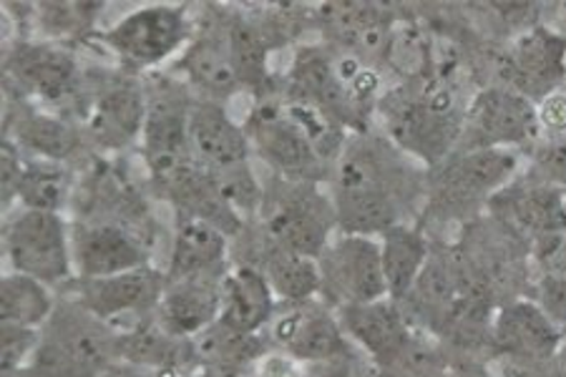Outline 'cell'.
<instances>
[{
	"instance_id": "cell-1",
	"label": "cell",
	"mask_w": 566,
	"mask_h": 377,
	"mask_svg": "<svg viewBox=\"0 0 566 377\" xmlns=\"http://www.w3.org/2000/svg\"><path fill=\"white\" fill-rule=\"evenodd\" d=\"M390 142L410 159L438 167L455 151L463 116L449 88L426 86L406 96L382 98Z\"/></svg>"
},
{
	"instance_id": "cell-21",
	"label": "cell",
	"mask_w": 566,
	"mask_h": 377,
	"mask_svg": "<svg viewBox=\"0 0 566 377\" xmlns=\"http://www.w3.org/2000/svg\"><path fill=\"white\" fill-rule=\"evenodd\" d=\"M116 360L146 367V370L189 373L199 360L195 339L167 333L154 317L116 335Z\"/></svg>"
},
{
	"instance_id": "cell-3",
	"label": "cell",
	"mask_w": 566,
	"mask_h": 377,
	"mask_svg": "<svg viewBox=\"0 0 566 377\" xmlns=\"http://www.w3.org/2000/svg\"><path fill=\"white\" fill-rule=\"evenodd\" d=\"M317 264L323 280L319 297L327 305L340 310L388 297L378 237L337 232L317 256Z\"/></svg>"
},
{
	"instance_id": "cell-18",
	"label": "cell",
	"mask_w": 566,
	"mask_h": 377,
	"mask_svg": "<svg viewBox=\"0 0 566 377\" xmlns=\"http://www.w3.org/2000/svg\"><path fill=\"white\" fill-rule=\"evenodd\" d=\"M224 274H205V277L167 280L161 300L154 315L167 333L187 339H197L219 320L222 312V280Z\"/></svg>"
},
{
	"instance_id": "cell-26",
	"label": "cell",
	"mask_w": 566,
	"mask_h": 377,
	"mask_svg": "<svg viewBox=\"0 0 566 377\" xmlns=\"http://www.w3.org/2000/svg\"><path fill=\"white\" fill-rule=\"evenodd\" d=\"M0 317L3 325L41 329L53 317L51 287L25 274L8 272L0 282Z\"/></svg>"
},
{
	"instance_id": "cell-6",
	"label": "cell",
	"mask_w": 566,
	"mask_h": 377,
	"mask_svg": "<svg viewBox=\"0 0 566 377\" xmlns=\"http://www.w3.org/2000/svg\"><path fill=\"white\" fill-rule=\"evenodd\" d=\"M542 144L536 104L516 88L491 86L479 91L465 106L463 134L455 151L514 149L518 144Z\"/></svg>"
},
{
	"instance_id": "cell-32",
	"label": "cell",
	"mask_w": 566,
	"mask_h": 377,
	"mask_svg": "<svg viewBox=\"0 0 566 377\" xmlns=\"http://www.w3.org/2000/svg\"><path fill=\"white\" fill-rule=\"evenodd\" d=\"M532 179L566 191V136H562V139H544L536 146Z\"/></svg>"
},
{
	"instance_id": "cell-2",
	"label": "cell",
	"mask_w": 566,
	"mask_h": 377,
	"mask_svg": "<svg viewBox=\"0 0 566 377\" xmlns=\"http://www.w3.org/2000/svg\"><path fill=\"white\" fill-rule=\"evenodd\" d=\"M8 272L25 274L43 284L69 280L73 272L71 227L61 214L21 209L3 229Z\"/></svg>"
},
{
	"instance_id": "cell-8",
	"label": "cell",
	"mask_w": 566,
	"mask_h": 377,
	"mask_svg": "<svg viewBox=\"0 0 566 377\" xmlns=\"http://www.w3.org/2000/svg\"><path fill=\"white\" fill-rule=\"evenodd\" d=\"M149 96L132 76H104L84 108L86 136L98 149L118 151L142 139Z\"/></svg>"
},
{
	"instance_id": "cell-7",
	"label": "cell",
	"mask_w": 566,
	"mask_h": 377,
	"mask_svg": "<svg viewBox=\"0 0 566 377\" xmlns=\"http://www.w3.org/2000/svg\"><path fill=\"white\" fill-rule=\"evenodd\" d=\"M264 229L275 244L317 260L337 232L333 197L323 195L315 181L292 179L272 199Z\"/></svg>"
},
{
	"instance_id": "cell-34",
	"label": "cell",
	"mask_w": 566,
	"mask_h": 377,
	"mask_svg": "<svg viewBox=\"0 0 566 377\" xmlns=\"http://www.w3.org/2000/svg\"><path fill=\"white\" fill-rule=\"evenodd\" d=\"M536 122L544 139H562V136H566V91L556 88L549 96L536 101Z\"/></svg>"
},
{
	"instance_id": "cell-29",
	"label": "cell",
	"mask_w": 566,
	"mask_h": 377,
	"mask_svg": "<svg viewBox=\"0 0 566 377\" xmlns=\"http://www.w3.org/2000/svg\"><path fill=\"white\" fill-rule=\"evenodd\" d=\"M224 35L242 86L262 84L268 78V41L262 39V33L250 23L237 21L227 25Z\"/></svg>"
},
{
	"instance_id": "cell-33",
	"label": "cell",
	"mask_w": 566,
	"mask_h": 377,
	"mask_svg": "<svg viewBox=\"0 0 566 377\" xmlns=\"http://www.w3.org/2000/svg\"><path fill=\"white\" fill-rule=\"evenodd\" d=\"M534 302L566 335V274H544L536 282Z\"/></svg>"
},
{
	"instance_id": "cell-25",
	"label": "cell",
	"mask_w": 566,
	"mask_h": 377,
	"mask_svg": "<svg viewBox=\"0 0 566 377\" xmlns=\"http://www.w3.org/2000/svg\"><path fill=\"white\" fill-rule=\"evenodd\" d=\"M258 270L268 277L272 292L282 305H295L319 297V264L315 256L297 254L272 242L268 237V247L262 252V262Z\"/></svg>"
},
{
	"instance_id": "cell-20",
	"label": "cell",
	"mask_w": 566,
	"mask_h": 377,
	"mask_svg": "<svg viewBox=\"0 0 566 377\" xmlns=\"http://www.w3.org/2000/svg\"><path fill=\"white\" fill-rule=\"evenodd\" d=\"M511 69L516 73L518 94L542 101L559 88L566 76V39L549 29L526 31L511 51Z\"/></svg>"
},
{
	"instance_id": "cell-38",
	"label": "cell",
	"mask_w": 566,
	"mask_h": 377,
	"mask_svg": "<svg viewBox=\"0 0 566 377\" xmlns=\"http://www.w3.org/2000/svg\"><path fill=\"white\" fill-rule=\"evenodd\" d=\"M185 377H222V375H217V373H212V370H189Z\"/></svg>"
},
{
	"instance_id": "cell-19",
	"label": "cell",
	"mask_w": 566,
	"mask_h": 377,
	"mask_svg": "<svg viewBox=\"0 0 566 377\" xmlns=\"http://www.w3.org/2000/svg\"><path fill=\"white\" fill-rule=\"evenodd\" d=\"M277 312V297L254 264L230 266L222 280L219 325L240 335H260Z\"/></svg>"
},
{
	"instance_id": "cell-14",
	"label": "cell",
	"mask_w": 566,
	"mask_h": 377,
	"mask_svg": "<svg viewBox=\"0 0 566 377\" xmlns=\"http://www.w3.org/2000/svg\"><path fill=\"white\" fill-rule=\"evenodd\" d=\"M164 290H167V274L144 264L114 277L81 280L78 305L102 322H114L118 317L154 312Z\"/></svg>"
},
{
	"instance_id": "cell-5",
	"label": "cell",
	"mask_w": 566,
	"mask_h": 377,
	"mask_svg": "<svg viewBox=\"0 0 566 377\" xmlns=\"http://www.w3.org/2000/svg\"><path fill=\"white\" fill-rule=\"evenodd\" d=\"M102 43L134 69H154L191 43L187 11L179 6H142L106 29Z\"/></svg>"
},
{
	"instance_id": "cell-9",
	"label": "cell",
	"mask_w": 566,
	"mask_h": 377,
	"mask_svg": "<svg viewBox=\"0 0 566 377\" xmlns=\"http://www.w3.org/2000/svg\"><path fill=\"white\" fill-rule=\"evenodd\" d=\"M270 333L280 353H287L303 365L353 357V343L345 335L340 320L315 300L282 305L270 322Z\"/></svg>"
},
{
	"instance_id": "cell-22",
	"label": "cell",
	"mask_w": 566,
	"mask_h": 377,
	"mask_svg": "<svg viewBox=\"0 0 566 377\" xmlns=\"http://www.w3.org/2000/svg\"><path fill=\"white\" fill-rule=\"evenodd\" d=\"M227 250H230V237L214 224L202 219L185 217L177 227L175 244H171L167 280H189L205 277V274H222L227 266Z\"/></svg>"
},
{
	"instance_id": "cell-12",
	"label": "cell",
	"mask_w": 566,
	"mask_h": 377,
	"mask_svg": "<svg viewBox=\"0 0 566 377\" xmlns=\"http://www.w3.org/2000/svg\"><path fill=\"white\" fill-rule=\"evenodd\" d=\"M6 71L23 94L49 106L76 98L84 84L78 61L53 43H18L6 61Z\"/></svg>"
},
{
	"instance_id": "cell-24",
	"label": "cell",
	"mask_w": 566,
	"mask_h": 377,
	"mask_svg": "<svg viewBox=\"0 0 566 377\" xmlns=\"http://www.w3.org/2000/svg\"><path fill=\"white\" fill-rule=\"evenodd\" d=\"M382 254V274H386L388 297L403 302L413 292L423 266L431 256V244L423 237L421 229L410 224H396L380 237Z\"/></svg>"
},
{
	"instance_id": "cell-37",
	"label": "cell",
	"mask_w": 566,
	"mask_h": 377,
	"mask_svg": "<svg viewBox=\"0 0 566 377\" xmlns=\"http://www.w3.org/2000/svg\"><path fill=\"white\" fill-rule=\"evenodd\" d=\"M96 377H157V375H154L151 370H146V367L118 360V363H112L108 367H104V370Z\"/></svg>"
},
{
	"instance_id": "cell-35",
	"label": "cell",
	"mask_w": 566,
	"mask_h": 377,
	"mask_svg": "<svg viewBox=\"0 0 566 377\" xmlns=\"http://www.w3.org/2000/svg\"><path fill=\"white\" fill-rule=\"evenodd\" d=\"M254 377H307L305 365L287 353H264L254 363Z\"/></svg>"
},
{
	"instance_id": "cell-11",
	"label": "cell",
	"mask_w": 566,
	"mask_h": 377,
	"mask_svg": "<svg viewBox=\"0 0 566 377\" xmlns=\"http://www.w3.org/2000/svg\"><path fill=\"white\" fill-rule=\"evenodd\" d=\"M491 343L511 363L546 367L564 349V333L534 300H511L491 320Z\"/></svg>"
},
{
	"instance_id": "cell-28",
	"label": "cell",
	"mask_w": 566,
	"mask_h": 377,
	"mask_svg": "<svg viewBox=\"0 0 566 377\" xmlns=\"http://www.w3.org/2000/svg\"><path fill=\"white\" fill-rule=\"evenodd\" d=\"M71 174L56 161H25L15 199L21 209L61 214L71 197Z\"/></svg>"
},
{
	"instance_id": "cell-10",
	"label": "cell",
	"mask_w": 566,
	"mask_h": 377,
	"mask_svg": "<svg viewBox=\"0 0 566 377\" xmlns=\"http://www.w3.org/2000/svg\"><path fill=\"white\" fill-rule=\"evenodd\" d=\"M244 128H248L252 149H258L262 159L282 177L297 181L319 179L325 161L319 159L307 136L300 132V126L292 122L285 104H262Z\"/></svg>"
},
{
	"instance_id": "cell-13",
	"label": "cell",
	"mask_w": 566,
	"mask_h": 377,
	"mask_svg": "<svg viewBox=\"0 0 566 377\" xmlns=\"http://www.w3.org/2000/svg\"><path fill=\"white\" fill-rule=\"evenodd\" d=\"M516 234L536 242L566 237V191L528 177L522 184L511 181L504 191L489 201Z\"/></svg>"
},
{
	"instance_id": "cell-30",
	"label": "cell",
	"mask_w": 566,
	"mask_h": 377,
	"mask_svg": "<svg viewBox=\"0 0 566 377\" xmlns=\"http://www.w3.org/2000/svg\"><path fill=\"white\" fill-rule=\"evenodd\" d=\"M41 345L39 329L18 327V325H3V339H0V347H3V357H0V365H3V375L13 377L21 370L29 367L33 360L35 349Z\"/></svg>"
},
{
	"instance_id": "cell-17",
	"label": "cell",
	"mask_w": 566,
	"mask_h": 377,
	"mask_svg": "<svg viewBox=\"0 0 566 377\" xmlns=\"http://www.w3.org/2000/svg\"><path fill=\"white\" fill-rule=\"evenodd\" d=\"M71 252L78 280L114 277L146 264L144 247L116 224L71 227Z\"/></svg>"
},
{
	"instance_id": "cell-39",
	"label": "cell",
	"mask_w": 566,
	"mask_h": 377,
	"mask_svg": "<svg viewBox=\"0 0 566 377\" xmlns=\"http://www.w3.org/2000/svg\"><path fill=\"white\" fill-rule=\"evenodd\" d=\"M453 377H486V375H481V373H459V375H453Z\"/></svg>"
},
{
	"instance_id": "cell-27",
	"label": "cell",
	"mask_w": 566,
	"mask_h": 377,
	"mask_svg": "<svg viewBox=\"0 0 566 377\" xmlns=\"http://www.w3.org/2000/svg\"><path fill=\"white\" fill-rule=\"evenodd\" d=\"M11 139L23 151L33 154L35 159L63 164L78 151L81 136L76 128L63 118L49 114H29L15 126V136Z\"/></svg>"
},
{
	"instance_id": "cell-31",
	"label": "cell",
	"mask_w": 566,
	"mask_h": 377,
	"mask_svg": "<svg viewBox=\"0 0 566 377\" xmlns=\"http://www.w3.org/2000/svg\"><path fill=\"white\" fill-rule=\"evenodd\" d=\"M102 11V6L98 3H45L41 6V21L49 25V31H53L63 39V35H71V33H81L88 29V23L94 21L96 13Z\"/></svg>"
},
{
	"instance_id": "cell-4",
	"label": "cell",
	"mask_w": 566,
	"mask_h": 377,
	"mask_svg": "<svg viewBox=\"0 0 566 377\" xmlns=\"http://www.w3.org/2000/svg\"><path fill=\"white\" fill-rule=\"evenodd\" d=\"M431 181V201L441 211L465 214L479 205H489L516 177L518 154L514 149L455 151Z\"/></svg>"
},
{
	"instance_id": "cell-15",
	"label": "cell",
	"mask_w": 566,
	"mask_h": 377,
	"mask_svg": "<svg viewBox=\"0 0 566 377\" xmlns=\"http://www.w3.org/2000/svg\"><path fill=\"white\" fill-rule=\"evenodd\" d=\"M337 320L353 345H358L373 363L392 367L413 339L410 320L396 300H378L368 305L337 310Z\"/></svg>"
},
{
	"instance_id": "cell-16",
	"label": "cell",
	"mask_w": 566,
	"mask_h": 377,
	"mask_svg": "<svg viewBox=\"0 0 566 377\" xmlns=\"http://www.w3.org/2000/svg\"><path fill=\"white\" fill-rule=\"evenodd\" d=\"M189 144L197 159L212 171L250 164L252 142L248 128L237 124L219 101L195 98L189 114Z\"/></svg>"
},
{
	"instance_id": "cell-36",
	"label": "cell",
	"mask_w": 566,
	"mask_h": 377,
	"mask_svg": "<svg viewBox=\"0 0 566 377\" xmlns=\"http://www.w3.org/2000/svg\"><path fill=\"white\" fill-rule=\"evenodd\" d=\"M307 377H350V357L305 365Z\"/></svg>"
},
{
	"instance_id": "cell-23",
	"label": "cell",
	"mask_w": 566,
	"mask_h": 377,
	"mask_svg": "<svg viewBox=\"0 0 566 377\" xmlns=\"http://www.w3.org/2000/svg\"><path fill=\"white\" fill-rule=\"evenodd\" d=\"M179 66L185 69L189 84L199 88V94L207 101L222 104V98H230L242 88L227 35H205V39L191 41L181 53Z\"/></svg>"
}]
</instances>
